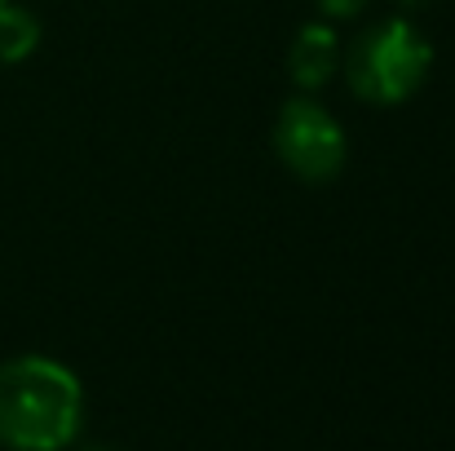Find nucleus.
I'll return each mask as SVG.
<instances>
[{
	"label": "nucleus",
	"instance_id": "6e6552de",
	"mask_svg": "<svg viewBox=\"0 0 455 451\" xmlns=\"http://www.w3.org/2000/svg\"><path fill=\"white\" fill-rule=\"evenodd\" d=\"M403 4H425V0H403Z\"/></svg>",
	"mask_w": 455,
	"mask_h": 451
},
{
	"label": "nucleus",
	"instance_id": "7ed1b4c3",
	"mask_svg": "<svg viewBox=\"0 0 455 451\" xmlns=\"http://www.w3.org/2000/svg\"><path fill=\"white\" fill-rule=\"evenodd\" d=\"M275 150L301 181H331L345 168V129L323 102L292 98L275 120Z\"/></svg>",
	"mask_w": 455,
	"mask_h": 451
},
{
	"label": "nucleus",
	"instance_id": "39448f33",
	"mask_svg": "<svg viewBox=\"0 0 455 451\" xmlns=\"http://www.w3.org/2000/svg\"><path fill=\"white\" fill-rule=\"evenodd\" d=\"M36 44H40V22H36V13H31V9H18L13 0H4V4H0V62L13 67V62L31 58Z\"/></svg>",
	"mask_w": 455,
	"mask_h": 451
},
{
	"label": "nucleus",
	"instance_id": "0eeeda50",
	"mask_svg": "<svg viewBox=\"0 0 455 451\" xmlns=\"http://www.w3.org/2000/svg\"><path fill=\"white\" fill-rule=\"evenodd\" d=\"M84 451H120V447H84Z\"/></svg>",
	"mask_w": 455,
	"mask_h": 451
},
{
	"label": "nucleus",
	"instance_id": "20e7f679",
	"mask_svg": "<svg viewBox=\"0 0 455 451\" xmlns=\"http://www.w3.org/2000/svg\"><path fill=\"white\" fill-rule=\"evenodd\" d=\"M336 67H340V36L331 31V22H305L297 31V40H292V49H288L292 85L314 93L336 76Z\"/></svg>",
	"mask_w": 455,
	"mask_h": 451
},
{
	"label": "nucleus",
	"instance_id": "f03ea898",
	"mask_svg": "<svg viewBox=\"0 0 455 451\" xmlns=\"http://www.w3.org/2000/svg\"><path fill=\"white\" fill-rule=\"evenodd\" d=\"M434 67V44L407 22V18H385L367 27L349 49H345V80L349 93L371 102V107H398L407 102Z\"/></svg>",
	"mask_w": 455,
	"mask_h": 451
},
{
	"label": "nucleus",
	"instance_id": "f257e3e1",
	"mask_svg": "<svg viewBox=\"0 0 455 451\" xmlns=\"http://www.w3.org/2000/svg\"><path fill=\"white\" fill-rule=\"evenodd\" d=\"M84 425L80 376L44 354L0 363V447L62 451Z\"/></svg>",
	"mask_w": 455,
	"mask_h": 451
},
{
	"label": "nucleus",
	"instance_id": "1a4fd4ad",
	"mask_svg": "<svg viewBox=\"0 0 455 451\" xmlns=\"http://www.w3.org/2000/svg\"><path fill=\"white\" fill-rule=\"evenodd\" d=\"M0 4H4V0H0Z\"/></svg>",
	"mask_w": 455,
	"mask_h": 451
},
{
	"label": "nucleus",
	"instance_id": "423d86ee",
	"mask_svg": "<svg viewBox=\"0 0 455 451\" xmlns=\"http://www.w3.org/2000/svg\"><path fill=\"white\" fill-rule=\"evenodd\" d=\"M314 4H318V13H323V18L340 22V18H358L371 0H314Z\"/></svg>",
	"mask_w": 455,
	"mask_h": 451
}]
</instances>
